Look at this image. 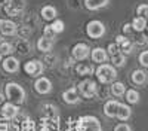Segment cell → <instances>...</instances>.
<instances>
[{
	"label": "cell",
	"mask_w": 148,
	"mask_h": 131,
	"mask_svg": "<svg viewBox=\"0 0 148 131\" xmlns=\"http://www.w3.org/2000/svg\"><path fill=\"white\" fill-rule=\"evenodd\" d=\"M5 95H6V98L9 101L15 103V104H22L24 101H25V97H27L25 89H24L19 83H16V82L6 83V87H5Z\"/></svg>",
	"instance_id": "obj_1"
},
{
	"label": "cell",
	"mask_w": 148,
	"mask_h": 131,
	"mask_svg": "<svg viewBox=\"0 0 148 131\" xmlns=\"http://www.w3.org/2000/svg\"><path fill=\"white\" fill-rule=\"evenodd\" d=\"M95 75H96L98 80H99L101 83H113L117 79L116 67L111 66V64H107V63L105 64H99V67L95 70Z\"/></svg>",
	"instance_id": "obj_2"
},
{
	"label": "cell",
	"mask_w": 148,
	"mask_h": 131,
	"mask_svg": "<svg viewBox=\"0 0 148 131\" xmlns=\"http://www.w3.org/2000/svg\"><path fill=\"white\" fill-rule=\"evenodd\" d=\"M77 131H102L99 119L92 115H84L77 119Z\"/></svg>",
	"instance_id": "obj_3"
},
{
	"label": "cell",
	"mask_w": 148,
	"mask_h": 131,
	"mask_svg": "<svg viewBox=\"0 0 148 131\" xmlns=\"http://www.w3.org/2000/svg\"><path fill=\"white\" fill-rule=\"evenodd\" d=\"M86 33H88V36L92 39H101L105 34V26L98 19L89 21L88 26H86Z\"/></svg>",
	"instance_id": "obj_4"
},
{
	"label": "cell",
	"mask_w": 148,
	"mask_h": 131,
	"mask_svg": "<svg viewBox=\"0 0 148 131\" xmlns=\"http://www.w3.org/2000/svg\"><path fill=\"white\" fill-rule=\"evenodd\" d=\"M98 91V85L95 80H90V79H84L79 83V92L83 95L84 98H92L93 95L96 94Z\"/></svg>",
	"instance_id": "obj_5"
},
{
	"label": "cell",
	"mask_w": 148,
	"mask_h": 131,
	"mask_svg": "<svg viewBox=\"0 0 148 131\" xmlns=\"http://www.w3.org/2000/svg\"><path fill=\"white\" fill-rule=\"evenodd\" d=\"M24 70H25V73L31 78H40V75L45 70V66H43V63L40 61V60H31V61L25 63Z\"/></svg>",
	"instance_id": "obj_6"
},
{
	"label": "cell",
	"mask_w": 148,
	"mask_h": 131,
	"mask_svg": "<svg viewBox=\"0 0 148 131\" xmlns=\"http://www.w3.org/2000/svg\"><path fill=\"white\" fill-rule=\"evenodd\" d=\"M90 48L86 45V43H77L73 46L71 49V55L74 60H77V61H83V60H86L89 55H90Z\"/></svg>",
	"instance_id": "obj_7"
},
{
	"label": "cell",
	"mask_w": 148,
	"mask_h": 131,
	"mask_svg": "<svg viewBox=\"0 0 148 131\" xmlns=\"http://www.w3.org/2000/svg\"><path fill=\"white\" fill-rule=\"evenodd\" d=\"M34 89L36 92H39L42 95H46L52 91V82L49 78H45V76H40L37 78L36 82H34Z\"/></svg>",
	"instance_id": "obj_8"
},
{
	"label": "cell",
	"mask_w": 148,
	"mask_h": 131,
	"mask_svg": "<svg viewBox=\"0 0 148 131\" xmlns=\"http://www.w3.org/2000/svg\"><path fill=\"white\" fill-rule=\"evenodd\" d=\"M19 109H18V104L12 103V101H8V103H3L2 107H0V113H2V118L8 119V121H10V119L16 118Z\"/></svg>",
	"instance_id": "obj_9"
},
{
	"label": "cell",
	"mask_w": 148,
	"mask_h": 131,
	"mask_svg": "<svg viewBox=\"0 0 148 131\" xmlns=\"http://www.w3.org/2000/svg\"><path fill=\"white\" fill-rule=\"evenodd\" d=\"M90 57H92V61L96 64H105L108 61V52H107V49H104L101 46L93 48L90 52Z\"/></svg>",
	"instance_id": "obj_10"
},
{
	"label": "cell",
	"mask_w": 148,
	"mask_h": 131,
	"mask_svg": "<svg viewBox=\"0 0 148 131\" xmlns=\"http://www.w3.org/2000/svg\"><path fill=\"white\" fill-rule=\"evenodd\" d=\"M2 67L6 73H16L19 70V61H18V58L10 55V57H6L2 61Z\"/></svg>",
	"instance_id": "obj_11"
},
{
	"label": "cell",
	"mask_w": 148,
	"mask_h": 131,
	"mask_svg": "<svg viewBox=\"0 0 148 131\" xmlns=\"http://www.w3.org/2000/svg\"><path fill=\"white\" fill-rule=\"evenodd\" d=\"M119 107H120V101H117V100H108L104 104V113H105V116H108V118H117Z\"/></svg>",
	"instance_id": "obj_12"
},
{
	"label": "cell",
	"mask_w": 148,
	"mask_h": 131,
	"mask_svg": "<svg viewBox=\"0 0 148 131\" xmlns=\"http://www.w3.org/2000/svg\"><path fill=\"white\" fill-rule=\"evenodd\" d=\"M116 43L119 45L120 51L125 54V55H127V54H130V52L133 51V43L129 42L127 37H125V36H121V34L116 37Z\"/></svg>",
	"instance_id": "obj_13"
},
{
	"label": "cell",
	"mask_w": 148,
	"mask_h": 131,
	"mask_svg": "<svg viewBox=\"0 0 148 131\" xmlns=\"http://www.w3.org/2000/svg\"><path fill=\"white\" fill-rule=\"evenodd\" d=\"M62 100L67 103V104H77L80 101V97H79V92L76 88H70L67 91L62 92Z\"/></svg>",
	"instance_id": "obj_14"
},
{
	"label": "cell",
	"mask_w": 148,
	"mask_h": 131,
	"mask_svg": "<svg viewBox=\"0 0 148 131\" xmlns=\"http://www.w3.org/2000/svg\"><path fill=\"white\" fill-rule=\"evenodd\" d=\"M0 33H2L3 36H15L16 34V24L12 19H3Z\"/></svg>",
	"instance_id": "obj_15"
},
{
	"label": "cell",
	"mask_w": 148,
	"mask_h": 131,
	"mask_svg": "<svg viewBox=\"0 0 148 131\" xmlns=\"http://www.w3.org/2000/svg\"><path fill=\"white\" fill-rule=\"evenodd\" d=\"M132 82L135 83V85H144V83L147 82L148 76H147V71L142 70V69H136L132 71V76H130Z\"/></svg>",
	"instance_id": "obj_16"
},
{
	"label": "cell",
	"mask_w": 148,
	"mask_h": 131,
	"mask_svg": "<svg viewBox=\"0 0 148 131\" xmlns=\"http://www.w3.org/2000/svg\"><path fill=\"white\" fill-rule=\"evenodd\" d=\"M40 14H42V18L46 19V21H55V18L58 15V10H56V8H53L51 5H46V6L42 8Z\"/></svg>",
	"instance_id": "obj_17"
},
{
	"label": "cell",
	"mask_w": 148,
	"mask_h": 131,
	"mask_svg": "<svg viewBox=\"0 0 148 131\" xmlns=\"http://www.w3.org/2000/svg\"><path fill=\"white\" fill-rule=\"evenodd\" d=\"M110 3V0H84V6L89 10H98L101 8H105Z\"/></svg>",
	"instance_id": "obj_18"
},
{
	"label": "cell",
	"mask_w": 148,
	"mask_h": 131,
	"mask_svg": "<svg viewBox=\"0 0 148 131\" xmlns=\"http://www.w3.org/2000/svg\"><path fill=\"white\" fill-rule=\"evenodd\" d=\"M52 46H53V40L45 37V36L37 40V49H39L40 52H49L52 49Z\"/></svg>",
	"instance_id": "obj_19"
},
{
	"label": "cell",
	"mask_w": 148,
	"mask_h": 131,
	"mask_svg": "<svg viewBox=\"0 0 148 131\" xmlns=\"http://www.w3.org/2000/svg\"><path fill=\"white\" fill-rule=\"evenodd\" d=\"M130 116H132L130 106H127V104H125V103H120L119 113H117V119H120V121H127Z\"/></svg>",
	"instance_id": "obj_20"
},
{
	"label": "cell",
	"mask_w": 148,
	"mask_h": 131,
	"mask_svg": "<svg viewBox=\"0 0 148 131\" xmlns=\"http://www.w3.org/2000/svg\"><path fill=\"white\" fill-rule=\"evenodd\" d=\"M132 27H133V30L135 31H144L145 28H147V18H144V17H135L133 18V21H132Z\"/></svg>",
	"instance_id": "obj_21"
},
{
	"label": "cell",
	"mask_w": 148,
	"mask_h": 131,
	"mask_svg": "<svg viewBox=\"0 0 148 131\" xmlns=\"http://www.w3.org/2000/svg\"><path fill=\"white\" fill-rule=\"evenodd\" d=\"M126 85L123 82H113V85H111V92H113V95H116V97H121V95L126 94Z\"/></svg>",
	"instance_id": "obj_22"
},
{
	"label": "cell",
	"mask_w": 148,
	"mask_h": 131,
	"mask_svg": "<svg viewBox=\"0 0 148 131\" xmlns=\"http://www.w3.org/2000/svg\"><path fill=\"white\" fill-rule=\"evenodd\" d=\"M111 60H113V66L114 67H123L126 64V55L123 52H117L114 55H111Z\"/></svg>",
	"instance_id": "obj_23"
},
{
	"label": "cell",
	"mask_w": 148,
	"mask_h": 131,
	"mask_svg": "<svg viewBox=\"0 0 148 131\" xmlns=\"http://www.w3.org/2000/svg\"><path fill=\"white\" fill-rule=\"evenodd\" d=\"M125 95H126L127 103H130V104H138L139 103V92L136 89H127Z\"/></svg>",
	"instance_id": "obj_24"
},
{
	"label": "cell",
	"mask_w": 148,
	"mask_h": 131,
	"mask_svg": "<svg viewBox=\"0 0 148 131\" xmlns=\"http://www.w3.org/2000/svg\"><path fill=\"white\" fill-rule=\"evenodd\" d=\"M14 46H12V43L9 42H0V52H2V55H6V57H10L12 54H14Z\"/></svg>",
	"instance_id": "obj_25"
},
{
	"label": "cell",
	"mask_w": 148,
	"mask_h": 131,
	"mask_svg": "<svg viewBox=\"0 0 148 131\" xmlns=\"http://www.w3.org/2000/svg\"><path fill=\"white\" fill-rule=\"evenodd\" d=\"M76 71H77V75H93V67L89 66V64H80L76 67Z\"/></svg>",
	"instance_id": "obj_26"
},
{
	"label": "cell",
	"mask_w": 148,
	"mask_h": 131,
	"mask_svg": "<svg viewBox=\"0 0 148 131\" xmlns=\"http://www.w3.org/2000/svg\"><path fill=\"white\" fill-rule=\"evenodd\" d=\"M52 28H53V31L58 34V33H62L64 31V28H65V26H64V21H61V19H55L52 24Z\"/></svg>",
	"instance_id": "obj_27"
},
{
	"label": "cell",
	"mask_w": 148,
	"mask_h": 131,
	"mask_svg": "<svg viewBox=\"0 0 148 131\" xmlns=\"http://www.w3.org/2000/svg\"><path fill=\"white\" fill-rule=\"evenodd\" d=\"M55 31H53V28H52V26H46L45 27V30H43V36L45 37H47V39H55Z\"/></svg>",
	"instance_id": "obj_28"
},
{
	"label": "cell",
	"mask_w": 148,
	"mask_h": 131,
	"mask_svg": "<svg viewBox=\"0 0 148 131\" xmlns=\"http://www.w3.org/2000/svg\"><path fill=\"white\" fill-rule=\"evenodd\" d=\"M136 14L139 17H144L148 19V5H139L138 9H136Z\"/></svg>",
	"instance_id": "obj_29"
},
{
	"label": "cell",
	"mask_w": 148,
	"mask_h": 131,
	"mask_svg": "<svg viewBox=\"0 0 148 131\" xmlns=\"http://www.w3.org/2000/svg\"><path fill=\"white\" fill-rule=\"evenodd\" d=\"M139 63L142 67H147L148 69V51H142L139 54Z\"/></svg>",
	"instance_id": "obj_30"
},
{
	"label": "cell",
	"mask_w": 148,
	"mask_h": 131,
	"mask_svg": "<svg viewBox=\"0 0 148 131\" xmlns=\"http://www.w3.org/2000/svg\"><path fill=\"white\" fill-rule=\"evenodd\" d=\"M114 131H132V128H130L126 122H121V124H119V125L114 128Z\"/></svg>",
	"instance_id": "obj_31"
},
{
	"label": "cell",
	"mask_w": 148,
	"mask_h": 131,
	"mask_svg": "<svg viewBox=\"0 0 148 131\" xmlns=\"http://www.w3.org/2000/svg\"><path fill=\"white\" fill-rule=\"evenodd\" d=\"M130 30H133L132 24H125V26H123V31H125V33H129Z\"/></svg>",
	"instance_id": "obj_32"
},
{
	"label": "cell",
	"mask_w": 148,
	"mask_h": 131,
	"mask_svg": "<svg viewBox=\"0 0 148 131\" xmlns=\"http://www.w3.org/2000/svg\"><path fill=\"white\" fill-rule=\"evenodd\" d=\"M147 42H148V39H147V36H139V39H138V43L144 45V43H147Z\"/></svg>",
	"instance_id": "obj_33"
},
{
	"label": "cell",
	"mask_w": 148,
	"mask_h": 131,
	"mask_svg": "<svg viewBox=\"0 0 148 131\" xmlns=\"http://www.w3.org/2000/svg\"><path fill=\"white\" fill-rule=\"evenodd\" d=\"M3 103H5V95L0 92V104H3Z\"/></svg>",
	"instance_id": "obj_34"
},
{
	"label": "cell",
	"mask_w": 148,
	"mask_h": 131,
	"mask_svg": "<svg viewBox=\"0 0 148 131\" xmlns=\"http://www.w3.org/2000/svg\"><path fill=\"white\" fill-rule=\"evenodd\" d=\"M2 57H3V55H2V52H0V63L3 61V58H2Z\"/></svg>",
	"instance_id": "obj_35"
},
{
	"label": "cell",
	"mask_w": 148,
	"mask_h": 131,
	"mask_svg": "<svg viewBox=\"0 0 148 131\" xmlns=\"http://www.w3.org/2000/svg\"><path fill=\"white\" fill-rule=\"evenodd\" d=\"M2 22H3V19H0V30H2Z\"/></svg>",
	"instance_id": "obj_36"
},
{
	"label": "cell",
	"mask_w": 148,
	"mask_h": 131,
	"mask_svg": "<svg viewBox=\"0 0 148 131\" xmlns=\"http://www.w3.org/2000/svg\"><path fill=\"white\" fill-rule=\"evenodd\" d=\"M0 42H2V40H0Z\"/></svg>",
	"instance_id": "obj_37"
}]
</instances>
